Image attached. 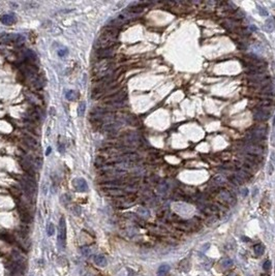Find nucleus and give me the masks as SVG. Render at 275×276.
<instances>
[{
    "label": "nucleus",
    "mask_w": 275,
    "mask_h": 276,
    "mask_svg": "<svg viewBox=\"0 0 275 276\" xmlns=\"http://www.w3.org/2000/svg\"><path fill=\"white\" fill-rule=\"evenodd\" d=\"M65 241H66V221L64 217H61L59 220L57 234V245L61 250L65 248Z\"/></svg>",
    "instance_id": "f257e3e1"
},
{
    "label": "nucleus",
    "mask_w": 275,
    "mask_h": 276,
    "mask_svg": "<svg viewBox=\"0 0 275 276\" xmlns=\"http://www.w3.org/2000/svg\"><path fill=\"white\" fill-rule=\"evenodd\" d=\"M126 98V90H118L115 93L105 97V102H124Z\"/></svg>",
    "instance_id": "f03ea898"
},
{
    "label": "nucleus",
    "mask_w": 275,
    "mask_h": 276,
    "mask_svg": "<svg viewBox=\"0 0 275 276\" xmlns=\"http://www.w3.org/2000/svg\"><path fill=\"white\" fill-rule=\"evenodd\" d=\"M20 163H21L22 169L27 173V175H29V176H31V177L35 176V171H34V169H33L32 162H31L28 158L27 157L21 158L20 159Z\"/></svg>",
    "instance_id": "7ed1b4c3"
},
{
    "label": "nucleus",
    "mask_w": 275,
    "mask_h": 276,
    "mask_svg": "<svg viewBox=\"0 0 275 276\" xmlns=\"http://www.w3.org/2000/svg\"><path fill=\"white\" fill-rule=\"evenodd\" d=\"M18 211H19V214H20V217H21L22 221L25 224H29L32 221V216H31L30 212H29V210L27 209L25 206L19 205L18 206Z\"/></svg>",
    "instance_id": "20e7f679"
},
{
    "label": "nucleus",
    "mask_w": 275,
    "mask_h": 276,
    "mask_svg": "<svg viewBox=\"0 0 275 276\" xmlns=\"http://www.w3.org/2000/svg\"><path fill=\"white\" fill-rule=\"evenodd\" d=\"M114 54H115L114 47L107 48V49H98L95 52V55L98 59H109V58L112 57Z\"/></svg>",
    "instance_id": "39448f33"
},
{
    "label": "nucleus",
    "mask_w": 275,
    "mask_h": 276,
    "mask_svg": "<svg viewBox=\"0 0 275 276\" xmlns=\"http://www.w3.org/2000/svg\"><path fill=\"white\" fill-rule=\"evenodd\" d=\"M243 150H244L247 154H249V155H256V156H259L260 154H262V152H263L262 148H261L260 146L254 145V144H246L243 147Z\"/></svg>",
    "instance_id": "423d86ee"
},
{
    "label": "nucleus",
    "mask_w": 275,
    "mask_h": 276,
    "mask_svg": "<svg viewBox=\"0 0 275 276\" xmlns=\"http://www.w3.org/2000/svg\"><path fill=\"white\" fill-rule=\"evenodd\" d=\"M270 114H271V111H267L266 108H260L258 109L253 114V117L256 120L259 121H265L267 119H269Z\"/></svg>",
    "instance_id": "0eeeda50"
},
{
    "label": "nucleus",
    "mask_w": 275,
    "mask_h": 276,
    "mask_svg": "<svg viewBox=\"0 0 275 276\" xmlns=\"http://www.w3.org/2000/svg\"><path fill=\"white\" fill-rule=\"evenodd\" d=\"M74 185H75L76 189L78 190V191H86V190L88 189V185H87L86 181L82 178L75 179V181H74Z\"/></svg>",
    "instance_id": "6e6552de"
},
{
    "label": "nucleus",
    "mask_w": 275,
    "mask_h": 276,
    "mask_svg": "<svg viewBox=\"0 0 275 276\" xmlns=\"http://www.w3.org/2000/svg\"><path fill=\"white\" fill-rule=\"evenodd\" d=\"M0 21H1V23H3L4 25H10V24L15 23L16 18L13 15H3L0 18Z\"/></svg>",
    "instance_id": "1a4fd4ad"
},
{
    "label": "nucleus",
    "mask_w": 275,
    "mask_h": 276,
    "mask_svg": "<svg viewBox=\"0 0 275 276\" xmlns=\"http://www.w3.org/2000/svg\"><path fill=\"white\" fill-rule=\"evenodd\" d=\"M219 197L222 200V201L224 202H231L232 199H233V197H232V194H230V191H227V189H221L219 191Z\"/></svg>",
    "instance_id": "9d476101"
},
{
    "label": "nucleus",
    "mask_w": 275,
    "mask_h": 276,
    "mask_svg": "<svg viewBox=\"0 0 275 276\" xmlns=\"http://www.w3.org/2000/svg\"><path fill=\"white\" fill-rule=\"evenodd\" d=\"M94 263L97 265V266L105 267L106 265H107V259H106V257L103 254L95 255V257H94Z\"/></svg>",
    "instance_id": "9b49d317"
},
{
    "label": "nucleus",
    "mask_w": 275,
    "mask_h": 276,
    "mask_svg": "<svg viewBox=\"0 0 275 276\" xmlns=\"http://www.w3.org/2000/svg\"><path fill=\"white\" fill-rule=\"evenodd\" d=\"M253 250H254L256 255L261 257V255H263L264 252H265V246H264L262 243H258L253 246Z\"/></svg>",
    "instance_id": "f8f14e48"
},
{
    "label": "nucleus",
    "mask_w": 275,
    "mask_h": 276,
    "mask_svg": "<svg viewBox=\"0 0 275 276\" xmlns=\"http://www.w3.org/2000/svg\"><path fill=\"white\" fill-rule=\"evenodd\" d=\"M274 163H275V153L274 152H271V158H270V161L268 163V174L272 175L274 172Z\"/></svg>",
    "instance_id": "ddd939ff"
},
{
    "label": "nucleus",
    "mask_w": 275,
    "mask_h": 276,
    "mask_svg": "<svg viewBox=\"0 0 275 276\" xmlns=\"http://www.w3.org/2000/svg\"><path fill=\"white\" fill-rule=\"evenodd\" d=\"M169 271H170V265L169 264L161 265V266L158 267V269H157V273H158V275H164V274H166Z\"/></svg>",
    "instance_id": "4468645a"
},
{
    "label": "nucleus",
    "mask_w": 275,
    "mask_h": 276,
    "mask_svg": "<svg viewBox=\"0 0 275 276\" xmlns=\"http://www.w3.org/2000/svg\"><path fill=\"white\" fill-rule=\"evenodd\" d=\"M266 25H265V29L267 31H272L273 29L275 28V21L272 18H268L267 20H266Z\"/></svg>",
    "instance_id": "2eb2a0df"
},
{
    "label": "nucleus",
    "mask_w": 275,
    "mask_h": 276,
    "mask_svg": "<svg viewBox=\"0 0 275 276\" xmlns=\"http://www.w3.org/2000/svg\"><path fill=\"white\" fill-rule=\"evenodd\" d=\"M24 140H25V143H26V144H28L31 148H34V147H36V146H37L36 140H35V139H33L32 137L24 136Z\"/></svg>",
    "instance_id": "dca6fc26"
},
{
    "label": "nucleus",
    "mask_w": 275,
    "mask_h": 276,
    "mask_svg": "<svg viewBox=\"0 0 275 276\" xmlns=\"http://www.w3.org/2000/svg\"><path fill=\"white\" fill-rule=\"evenodd\" d=\"M274 104V102L272 99H262L260 102H259V107L260 108H266V109H268V108L272 107Z\"/></svg>",
    "instance_id": "f3484780"
},
{
    "label": "nucleus",
    "mask_w": 275,
    "mask_h": 276,
    "mask_svg": "<svg viewBox=\"0 0 275 276\" xmlns=\"http://www.w3.org/2000/svg\"><path fill=\"white\" fill-rule=\"evenodd\" d=\"M213 182L214 184H216V185H222V184L225 183V178L222 175H216L215 177L213 178Z\"/></svg>",
    "instance_id": "a211bd4d"
},
{
    "label": "nucleus",
    "mask_w": 275,
    "mask_h": 276,
    "mask_svg": "<svg viewBox=\"0 0 275 276\" xmlns=\"http://www.w3.org/2000/svg\"><path fill=\"white\" fill-rule=\"evenodd\" d=\"M10 192H12L13 196L15 197L17 200H19L20 197H21V196H22V191L18 187H16V186H13V187H10Z\"/></svg>",
    "instance_id": "6ab92c4d"
},
{
    "label": "nucleus",
    "mask_w": 275,
    "mask_h": 276,
    "mask_svg": "<svg viewBox=\"0 0 275 276\" xmlns=\"http://www.w3.org/2000/svg\"><path fill=\"white\" fill-rule=\"evenodd\" d=\"M65 97H66L68 100H74V99H76V97H77L76 91H74V90H67L66 92H65Z\"/></svg>",
    "instance_id": "aec40b11"
},
{
    "label": "nucleus",
    "mask_w": 275,
    "mask_h": 276,
    "mask_svg": "<svg viewBox=\"0 0 275 276\" xmlns=\"http://www.w3.org/2000/svg\"><path fill=\"white\" fill-rule=\"evenodd\" d=\"M262 92L264 94H267V95H271V94H273V86L271 84H269L268 86L264 87L262 89Z\"/></svg>",
    "instance_id": "412c9836"
},
{
    "label": "nucleus",
    "mask_w": 275,
    "mask_h": 276,
    "mask_svg": "<svg viewBox=\"0 0 275 276\" xmlns=\"http://www.w3.org/2000/svg\"><path fill=\"white\" fill-rule=\"evenodd\" d=\"M54 233H55V226H54V224L52 223H48V226H47V234H48V236H53Z\"/></svg>",
    "instance_id": "4be33fe9"
},
{
    "label": "nucleus",
    "mask_w": 275,
    "mask_h": 276,
    "mask_svg": "<svg viewBox=\"0 0 275 276\" xmlns=\"http://www.w3.org/2000/svg\"><path fill=\"white\" fill-rule=\"evenodd\" d=\"M25 57L28 60H35L36 59V55L32 52L31 50H26L25 51Z\"/></svg>",
    "instance_id": "5701e85b"
},
{
    "label": "nucleus",
    "mask_w": 275,
    "mask_h": 276,
    "mask_svg": "<svg viewBox=\"0 0 275 276\" xmlns=\"http://www.w3.org/2000/svg\"><path fill=\"white\" fill-rule=\"evenodd\" d=\"M24 42H25V39H24V37L22 36V35H19V34H18L17 37H16V40H15L16 46H18V47L22 46V45H24Z\"/></svg>",
    "instance_id": "b1692460"
},
{
    "label": "nucleus",
    "mask_w": 275,
    "mask_h": 276,
    "mask_svg": "<svg viewBox=\"0 0 275 276\" xmlns=\"http://www.w3.org/2000/svg\"><path fill=\"white\" fill-rule=\"evenodd\" d=\"M85 109H86V104H85L84 102H81L80 105H79V110H78V113H79V116H83L85 113Z\"/></svg>",
    "instance_id": "393cba45"
},
{
    "label": "nucleus",
    "mask_w": 275,
    "mask_h": 276,
    "mask_svg": "<svg viewBox=\"0 0 275 276\" xmlns=\"http://www.w3.org/2000/svg\"><path fill=\"white\" fill-rule=\"evenodd\" d=\"M126 121H127L130 125H138V123H139L138 119L135 117V116H128V118L126 119Z\"/></svg>",
    "instance_id": "a878e982"
},
{
    "label": "nucleus",
    "mask_w": 275,
    "mask_h": 276,
    "mask_svg": "<svg viewBox=\"0 0 275 276\" xmlns=\"http://www.w3.org/2000/svg\"><path fill=\"white\" fill-rule=\"evenodd\" d=\"M263 269L265 271H270V270H271V261H270V260H267V261L264 262Z\"/></svg>",
    "instance_id": "bb28decb"
},
{
    "label": "nucleus",
    "mask_w": 275,
    "mask_h": 276,
    "mask_svg": "<svg viewBox=\"0 0 275 276\" xmlns=\"http://www.w3.org/2000/svg\"><path fill=\"white\" fill-rule=\"evenodd\" d=\"M232 265H233V261L231 259H224L222 261V266L224 268H230V267H232Z\"/></svg>",
    "instance_id": "cd10ccee"
},
{
    "label": "nucleus",
    "mask_w": 275,
    "mask_h": 276,
    "mask_svg": "<svg viewBox=\"0 0 275 276\" xmlns=\"http://www.w3.org/2000/svg\"><path fill=\"white\" fill-rule=\"evenodd\" d=\"M258 10H259V13H260V15L262 16V17H268V12L264 7H262V6L258 5Z\"/></svg>",
    "instance_id": "c85d7f7f"
},
{
    "label": "nucleus",
    "mask_w": 275,
    "mask_h": 276,
    "mask_svg": "<svg viewBox=\"0 0 275 276\" xmlns=\"http://www.w3.org/2000/svg\"><path fill=\"white\" fill-rule=\"evenodd\" d=\"M81 252H82L83 255H89L90 253H91V250H90L89 247H87V246H84V247L81 248Z\"/></svg>",
    "instance_id": "c756f323"
},
{
    "label": "nucleus",
    "mask_w": 275,
    "mask_h": 276,
    "mask_svg": "<svg viewBox=\"0 0 275 276\" xmlns=\"http://www.w3.org/2000/svg\"><path fill=\"white\" fill-rule=\"evenodd\" d=\"M67 54H68V51H67L66 48H62V49H60V50H58V55H59L60 57H64Z\"/></svg>",
    "instance_id": "7c9ffc66"
},
{
    "label": "nucleus",
    "mask_w": 275,
    "mask_h": 276,
    "mask_svg": "<svg viewBox=\"0 0 275 276\" xmlns=\"http://www.w3.org/2000/svg\"><path fill=\"white\" fill-rule=\"evenodd\" d=\"M234 16H235V17H233L234 19H243V18H244V13L240 12V10H237Z\"/></svg>",
    "instance_id": "2f4dec72"
},
{
    "label": "nucleus",
    "mask_w": 275,
    "mask_h": 276,
    "mask_svg": "<svg viewBox=\"0 0 275 276\" xmlns=\"http://www.w3.org/2000/svg\"><path fill=\"white\" fill-rule=\"evenodd\" d=\"M139 213L141 215H143V216H148L149 215V211L147 209H145V208H141V209H139Z\"/></svg>",
    "instance_id": "473e14b6"
},
{
    "label": "nucleus",
    "mask_w": 275,
    "mask_h": 276,
    "mask_svg": "<svg viewBox=\"0 0 275 276\" xmlns=\"http://www.w3.org/2000/svg\"><path fill=\"white\" fill-rule=\"evenodd\" d=\"M272 144L275 145V118L273 121V134H272Z\"/></svg>",
    "instance_id": "72a5a7b5"
},
{
    "label": "nucleus",
    "mask_w": 275,
    "mask_h": 276,
    "mask_svg": "<svg viewBox=\"0 0 275 276\" xmlns=\"http://www.w3.org/2000/svg\"><path fill=\"white\" fill-rule=\"evenodd\" d=\"M247 194H248V189H246V188H244V189H243V196H244V197H246V196H247Z\"/></svg>",
    "instance_id": "f704fd0d"
},
{
    "label": "nucleus",
    "mask_w": 275,
    "mask_h": 276,
    "mask_svg": "<svg viewBox=\"0 0 275 276\" xmlns=\"http://www.w3.org/2000/svg\"><path fill=\"white\" fill-rule=\"evenodd\" d=\"M51 151H52V148L51 147H49L48 149H47V152H46V155H49V154L51 153Z\"/></svg>",
    "instance_id": "c9c22d12"
},
{
    "label": "nucleus",
    "mask_w": 275,
    "mask_h": 276,
    "mask_svg": "<svg viewBox=\"0 0 275 276\" xmlns=\"http://www.w3.org/2000/svg\"><path fill=\"white\" fill-rule=\"evenodd\" d=\"M263 276H269V275H263Z\"/></svg>",
    "instance_id": "e433bc0d"
},
{
    "label": "nucleus",
    "mask_w": 275,
    "mask_h": 276,
    "mask_svg": "<svg viewBox=\"0 0 275 276\" xmlns=\"http://www.w3.org/2000/svg\"><path fill=\"white\" fill-rule=\"evenodd\" d=\"M1 36H2V35H0V37H1Z\"/></svg>",
    "instance_id": "4c0bfd02"
}]
</instances>
